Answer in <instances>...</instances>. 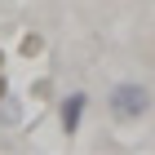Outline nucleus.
I'll return each mask as SVG.
<instances>
[{"instance_id":"obj_2","label":"nucleus","mask_w":155,"mask_h":155,"mask_svg":"<svg viewBox=\"0 0 155 155\" xmlns=\"http://www.w3.org/2000/svg\"><path fill=\"white\" fill-rule=\"evenodd\" d=\"M84 107H89V97H84V93H71L67 102H62V133H67V137H75V129H80V115H84Z\"/></svg>"},{"instance_id":"obj_1","label":"nucleus","mask_w":155,"mask_h":155,"mask_svg":"<svg viewBox=\"0 0 155 155\" xmlns=\"http://www.w3.org/2000/svg\"><path fill=\"white\" fill-rule=\"evenodd\" d=\"M151 111V89L137 80H120L115 89H111V115L115 120H137Z\"/></svg>"},{"instance_id":"obj_3","label":"nucleus","mask_w":155,"mask_h":155,"mask_svg":"<svg viewBox=\"0 0 155 155\" xmlns=\"http://www.w3.org/2000/svg\"><path fill=\"white\" fill-rule=\"evenodd\" d=\"M22 53H40V36H27L22 40Z\"/></svg>"}]
</instances>
